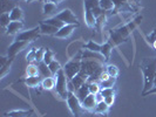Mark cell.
Instances as JSON below:
<instances>
[{
	"mask_svg": "<svg viewBox=\"0 0 156 117\" xmlns=\"http://www.w3.org/2000/svg\"><path fill=\"white\" fill-rule=\"evenodd\" d=\"M154 86H156V74H155V78H154Z\"/></svg>",
	"mask_w": 156,
	"mask_h": 117,
	"instance_id": "50",
	"label": "cell"
},
{
	"mask_svg": "<svg viewBox=\"0 0 156 117\" xmlns=\"http://www.w3.org/2000/svg\"><path fill=\"white\" fill-rule=\"evenodd\" d=\"M26 74H27V76H38V75H40L38 64L30 63L27 66V68H26Z\"/></svg>",
	"mask_w": 156,
	"mask_h": 117,
	"instance_id": "26",
	"label": "cell"
},
{
	"mask_svg": "<svg viewBox=\"0 0 156 117\" xmlns=\"http://www.w3.org/2000/svg\"><path fill=\"white\" fill-rule=\"evenodd\" d=\"M88 78H89V76H88L87 74H85L83 71H80L78 75H75V76L72 78V80H69V81H72L73 86L75 88V91H76L80 87H82L83 84L88 83Z\"/></svg>",
	"mask_w": 156,
	"mask_h": 117,
	"instance_id": "9",
	"label": "cell"
},
{
	"mask_svg": "<svg viewBox=\"0 0 156 117\" xmlns=\"http://www.w3.org/2000/svg\"><path fill=\"white\" fill-rule=\"evenodd\" d=\"M79 27L78 25H65L63 27H61L59 31L56 32L55 36L56 38H60V39H66V38H69L70 34L73 33V31Z\"/></svg>",
	"mask_w": 156,
	"mask_h": 117,
	"instance_id": "11",
	"label": "cell"
},
{
	"mask_svg": "<svg viewBox=\"0 0 156 117\" xmlns=\"http://www.w3.org/2000/svg\"><path fill=\"white\" fill-rule=\"evenodd\" d=\"M14 7H16V6H13V1H12V0H1V9H2V13L11 12Z\"/></svg>",
	"mask_w": 156,
	"mask_h": 117,
	"instance_id": "28",
	"label": "cell"
},
{
	"mask_svg": "<svg viewBox=\"0 0 156 117\" xmlns=\"http://www.w3.org/2000/svg\"><path fill=\"white\" fill-rule=\"evenodd\" d=\"M101 48H102V45L95 42L94 40H89L86 45H85V49L92 50V52H98V53H101Z\"/></svg>",
	"mask_w": 156,
	"mask_h": 117,
	"instance_id": "25",
	"label": "cell"
},
{
	"mask_svg": "<svg viewBox=\"0 0 156 117\" xmlns=\"http://www.w3.org/2000/svg\"><path fill=\"white\" fill-rule=\"evenodd\" d=\"M110 76H109V74L106 71V70H103L101 73V75H100V77H99V82H102V81H106V80H108Z\"/></svg>",
	"mask_w": 156,
	"mask_h": 117,
	"instance_id": "42",
	"label": "cell"
},
{
	"mask_svg": "<svg viewBox=\"0 0 156 117\" xmlns=\"http://www.w3.org/2000/svg\"><path fill=\"white\" fill-rule=\"evenodd\" d=\"M82 60H94V61H99L101 63H105L106 60L103 57V55L101 53H98V52H92V50H88V49H83L82 52Z\"/></svg>",
	"mask_w": 156,
	"mask_h": 117,
	"instance_id": "10",
	"label": "cell"
},
{
	"mask_svg": "<svg viewBox=\"0 0 156 117\" xmlns=\"http://www.w3.org/2000/svg\"><path fill=\"white\" fill-rule=\"evenodd\" d=\"M39 1H41V2H47V1H49V0H39Z\"/></svg>",
	"mask_w": 156,
	"mask_h": 117,
	"instance_id": "51",
	"label": "cell"
},
{
	"mask_svg": "<svg viewBox=\"0 0 156 117\" xmlns=\"http://www.w3.org/2000/svg\"><path fill=\"white\" fill-rule=\"evenodd\" d=\"M106 71L109 74V76L112 77H117L119 76V68H117L115 64H108L107 67H106Z\"/></svg>",
	"mask_w": 156,
	"mask_h": 117,
	"instance_id": "30",
	"label": "cell"
},
{
	"mask_svg": "<svg viewBox=\"0 0 156 117\" xmlns=\"http://www.w3.org/2000/svg\"><path fill=\"white\" fill-rule=\"evenodd\" d=\"M23 28V21H11V23L8 25V27H7V34L8 35L19 34Z\"/></svg>",
	"mask_w": 156,
	"mask_h": 117,
	"instance_id": "13",
	"label": "cell"
},
{
	"mask_svg": "<svg viewBox=\"0 0 156 117\" xmlns=\"http://www.w3.org/2000/svg\"><path fill=\"white\" fill-rule=\"evenodd\" d=\"M38 67H39V71H40V75L42 76V77H51V76H53V74H52V71L49 69V67H48V64H46L45 62H40L38 63Z\"/></svg>",
	"mask_w": 156,
	"mask_h": 117,
	"instance_id": "22",
	"label": "cell"
},
{
	"mask_svg": "<svg viewBox=\"0 0 156 117\" xmlns=\"http://www.w3.org/2000/svg\"><path fill=\"white\" fill-rule=\"evenodd\" d=\"M100 6V0H85V8L93 9Z\"/></svg>",
	"mask_w": 156,
	"mask_h": 117,
	"instance_id": "36",
	"label": "cell"
},
{
	"mask_svg": "<svg viewBox=\"0 0 156 117\" xmlns=\"http://www.w3.org/2000/svg\"><path fill=\"white\" fill-rule=\"evenodd\" d=\"M100 7L106 12H109L115 6H114V2L112 0H100Z\"/></svg>",
	"mask_w": 156,
	"mask_h": 117,
	"instance_id": "29",
	"label": "cell"
},
{
	"mask_svg": "<svg viewBox=\"0 0 156 117\" xmlns=\"http://www.w3.org/2000/svg\"><path fill=\"white\" fill-rule=\"evenodd\" d=\"M46 48H38L37 55H35V61L38 63L44 62V57H45V54H46Z\"/></svg>",
	"mask_w": 156,
	"mask_h": 117,
	"instance_id": "35",
	"label": "cell"
},
{
	"mask_svg": "<svg viewBox=\"0 0 156 117\" xmlns=\"http://www.w3.org/2000/svg\"><path fill=\"white\" fill-rule=\"evenodd\" d=\"M51 2H53V4H55V5H58V4H60V2H62L63 0H49Z\"/></svg>",
	"mask_w": 156,
	"mask_h": 117,
	"instance_id": "47",
	"label": "cell"
},
{
	"mask_svg": "<svg viewBox=\"0 0 156 117\" xmlns=\"http://www.w3.org/2000/svg\"><path fill=\"white\" fill-rule=\"evenodd\" d=\"M92 12H93L94 16H95L96 19H98V18H100L102 14H106V11H103V9L100 7V6H99V7L93 8V9H92Z\"/></svg>",
	"mask_w": 156,
	"mask_h": 117,
	"instance_id": "41",
	"label": "cell"
},
{
	"mask_svg": "<svg viewBox=\"0 0 156 117\" xmlns=\"http://www.w3.org/2000/svg\"><path fill=\"white\" fill-rule=\"evenodd\" d=\"M13 59H14V57H9V60L7 61V63L1 67V78L5 77V75L9 71V67H11V64L13 62Z\"/></svg>",
	"mask_w": 156,
	"mask_h": 117,
	"instance_id": "37",
	"label": "cell"
},
{
	"mask_svg": "<svg viewBox=\"0 0 156 117\" xmlns=\"http://www.w3.org/2000/svg\"><path fill=\"white\" fill-rule=\"evenodd\" d=\"M11 16H9V13H2L1 15H0V25L2 26V27H6L7 28L8 25L11 23Z\"/></svg>",
	"mask_w": 156,
	"mask_h": 117,
	"instance_id": "32",
	"label": "cell"
},
{
	"mask_svg": "<svg viewBox=\"0 0 156 117\" xmlns=\"http://www.w3.org/2000/svg\"><path fill=\"white\" fill-rule=\"evenodd\" d=\"M115 82H116V77H112V76H110L108 80H106V81H102V82H100L101 89H103V88H114V84H115Z\"/></svg>",
	"mask_w": 156,
	"mask_h": 117,
	"instance_id": "31",
	"label": "cell"
},
{
	"mask_svg": "<svg viewBox=\"0 0 156 117\" xmlns=\"http://www.w3.org/2000/svg\"><path fill=\"white\" fill-rule=\"evenodd\" d=\"M67 104L68 108L70 109L72 114L74 117H80L82 115V112L85 111V109L82 108V103L80 102V100L78 98V96L75 95V93H68V97H67Z\"/></svg>",
	"mask_w": 156,
	"mask_h": 117,
	"instance_id": "5",
	"label": "cell"
},
{
	"mask_svg": "<svg viewBox=\"0 0 156 117\" xmlns=\"http://www.w3.org/2000/svg\"><path fill=\"white\" fill-rule=\"evenodd\" d=\"M128 2H129L130 5H133V4H135V5H140L141 0H128Z\"/></svg>",
	"mask_w": 156,
	"mask_h": 117,
	"instance_id": "46",
	"label": "cell"
},
{
	"mask_svg": "<svg viewBox=\"0 0 156 117\" xmlns=\"http://www.w3.org/2000/svg\"><path fill=\"white\" fill-rule=\"evenodd\" d=\"M5 117H11V116H8L7 114H6V112H5Z\"/></svg>",
	"mask_w": 156,
	"mask_h": 117,
	"instance_id": "52",
	"label": "cell"
},
{
	"mask_svg": "<svg viewBox=\"0 0 156 117\" xmlns=\"http://www.w3.org/2000/svg\"><path fill=\"white\" fill-rule=\"evenodd\" d=\"M37 50H38V48H32L31 50L27 53V55H26V60H27V62L33 63L34 61H35V55H37Z\"/></svg>",
	"mask_w": 156,
	"mask_h": 117,
	"instance_id": "38",
	"label": "cell"
},
{
	"mask_svg": "<svg viewBox=\"0 0 156 117\" xmlns=\"http://www.w3.org/2000/svg\"><path fill=\"white\" fill-rule=\"evenodd\" d=\"M83 52V50H82ZM82 52L79 55H75L70 61L65 64L63 70L67 75L68 80H72L75 75H78L79 73L81 71V62H82Z\"/></svg>",
	"mask_w": 156,
	"mask_h": 117,
	"instance_id": "4",
	"label": "cell"
},
{
	"mask_svg": "<svg viewBox=\"0 0 156 117\" xmlns=\"http://www.w3.org/2000/svg\"><path fill=\"white\" fill-rule=\"evenodd\" d=\"M41 88L45 90H52L55 88V77L51 76V77H45L41 81Z\"/></svg>",
	"mask_w": 156,
	"mask_h": 117,
	"instance_id": "19",
	"label": "cell"
},
{
	"mask_svg": "<svg viewBox=\"0 0 156 117\" xmlns=\"http://www.w3.org/2000/svg\"><path fill=\"white\" fill-rule=\"evenodd\" d=\"M153 94H156V86H154L150 90H148L147 93H144L142 96H148V95H153Z\"/></svg>",
	"mask_w": 156,
	"mask_h": 117,
	"instance_id": "45",
	"label": "cell"
},
{
	"mask_svg": "<svg viewBox=\"0 0 156 117\" xmlns=\"http://www.w3.org/2000/svg\"><path fill=\"white\" fill-rule=\"evenodd\" d=\"M95 101H96V103H100V102L105 101V96L102 95L101 91H100V93H98V94H95Z\"/></svg>",
	"mask_w": 156,
	"mask_h": 117,
	"instance_id": "44",
	"label": "cell"
},
{
	"mask_svg": "<svg viewBox=\"0 0 156 117\" xmlns=\"http://www.w3.org/2000/svg\"><path fill=\"white\" fill-rule=\"evenodd\" d=\"M40 26V29H41V34H47V35H55L56 32L59 31L56 27L49 25V23L46 22H41L39 25Z\"/></svg>",
	"mask_w": 156,
	"mask_h": 117,
	"instance_id": "15",
	"label": "cell"
},
{
	"mask_svg": "<svg viewBox=\"0 0 156 117\" xmlns=\"http://www.w3.org/2000/svg\"><path fill=\"white\" fill-rule=\"evenodd\" d=\"M55 77V89L58 95L62 98V100H67L68 97V78L65 73L63 68L59 70L54 75Z\"/></svg>",
	"mask_w": 156,
	"mask_h": 117,
	"instance_id": "3",
	"label": "cell"
},
{
	"mask_svg": "<svg viewBox=\"0 0 156 117\" xmlns=\"http://www.w3.org/2000/svg\"><path fill=\"white\" fill-rule=\"evenodd\" d=\"M54 16H56L59 20H61L66 25H78V26L80 25L78 18L74 15V13L70 11L69 8H66V9H63L61 12L56 13Z\"/></svg>",
	"mask_w": 156,
	"mask_h": 117,
	"instance_id": "7",
	"label": "cell"
},
{
	"mask_svg": "<svg viewBox=\"0 0 156 117\" xmlns=\"http://www.w3.org/2000/svg\"><path fill=\"white\" fill-rule=\"evenodd\" d=\"M141 70L143 73V77H144V87H143V91L142 95L147 93L154 87V78L156 74V57L155 59H144L143 62L141 64Z\"/></svg>",
	"mask_w": 156,
	"mask_h": 117,
	"instance_id": "2",
	"label": "cell"
},
{
	"mask_svg": "<svg viewBox=\"0 0 156 117\" xmlns=\"http://www.w3.org/2000/svg\"><path fill=\"white\" fill-rule=\"evenodd\" d=\"M101 93L105 97H107V96H115V89L114 88H103V89H101Z\"/></svg>",
	"mask_w": 156,
	"mask_h": 117,
	"instance_id": "40",
	"label": "cell"
},
{
	"mask_svg": "<svg viewBox=\"0 0 156 117\" xmlns=\"http://www.w3.org/2000/svg\"><path fill=\"white\" fill-rule=\"evenodd\" d=\"M9 16L12 21H23V11L20 7H14L9 12Z\"/></svg>",
	"mask_w": 156,
	"mask_h": 117,
	"instance_id": "17",
	"label": "cell"
},
{
	"mask_svg": "<svg viewBox=\"0 0 156 117\" xmlns=\"http://www.w3.org/2000/svg\"><path fill=\"white\" fill-rule=\"evenodd\" d=\"M108 111H109V105L105 101L98 103L95 109H94L95 114H100V115H106V114H108Z\"/></svg>",
	"mask_w": 156,
	"mask_h": 117,
	"instance_id": "23",
	"label": "cell"
},
{
	"mask_svg": "<svg viewBox=\"0 0 156 117\" xmlns=\"http://www.w3.org/2000/svg\"><path fill=\"white\" fill-rule=\"evenodd\" d=\"M32 116V115H30V116H26V117H31Z\"/></svg>",
	"mask_w": 156,
	"mask_h": 117,
	"instance_id": "53",
	"label": "cell"
},
{
	"mask_svg": "<svg viewBox=\"0 0 156 117\" xmlns=\"http://www.w3.org/2000/svg\"><path fill=\"white\" fill-rule=\"evenodd\" d=\"M88 84H89V91H90V94L95 95V94L101 91L100 82H90V83H88Z\"/></svg>",
	"mask_w": 156,
	"mask_h": 117,
	"instance_id": "33",
	"label": "cell"
},
{
	"mask_svg": "<svg viewBox=\"0 0 156 117\" xmlns=\"http://www.w3.org/2000/svg\"><path fill=\"white\" fill-rule=\"evenodd\" d=\"M89 94H90V91H89V84H88V83L83 84L82 87H80L78 90L75 91V95L78 96V98L80 100V102H81V103L83 102V100L86 98Z\"/></svg>",
	"mask_w": 156,
	"mask_h": 117,
	"instance_id": "16",
	"label": "cell"
},
{
	"mask_svg": "<svg viewBox=\"0 0 156 117\" xmlns=\"http://www.w3.org/2000/svg\"><path fill=\"white\" fill-rule=\"evenodd\" d=\"M105 102L108 104V105H113L114 104V102H115V96H107V97H105Z\"/></svg>",
	"mask_w": 156,
	"mask_h": 117,
	"instance_id": "43",
	"label": "cell"
},
{
	"mask_svg": "<svg viewBox=\"0 0 156 117\" xmlns=\"http://www.w3.org/2000/svg\"><path fill=\"white\" fill-rule=\"evenodd\" d=\"M48 67H49V69H51V71H52L53 76H54V75L58 73V71H59V70L61 69V64L58 62L56 60H53L52 62L48 64Z\"/></svg>",
	"mask_w": 156,
	"mask_h": 117,
	"instance_id": "34",
	"label": "cell"
},
{
	"mask_svg": "<svg viewBox=\"0 0 156 117\" xmlns=\"http://www.w3.org/2000/svg\"><path fill=\"white\" fill-rule=\"evenodd\" d=\"M41 34V29H40V26L38 27H34L30 31H25L20 32L19 34H16V41H26V42H31L37 40Z\"/></svg>",
	"mask_w": 156,
	"mask_h": 117,
	"instance_id": "6",
	"label": "cell"
},
{
	"mask_svg": "<svg viewBox=\"0 0 156 117\" xmlns=\"http://www.w3.org/2000/svg\"><path fill=\"white\" fill-rule=\"evenodd\" d=\"M26 2H33V1H37V0H25Z\"/></svg>",
	"mask_w": 156,
	"mask_h": 117,
	"instance_id": "49",
	"label": "cell"
},
{
	"mask_svg": "<svg viewBox=\"0 0 156 117\" xmlns=\"http://www.w3.org/2000/svg\"><path fill=\"white\" fill-rule=\"evenodd\" d=\"M141 20H142V15L137 16L134 21L129 22L128 25H126V26L121 27V28H119L116 31H112L110 32L109 42L113 46H117V45H120V43H122V42H126L128 35L133 32V29L139 25V22H140Z\"/></svg>",
	"mask_w": 156,
	"mask_h": 117,
	"instance_id": "1",
	"label": "cell"
},
{
	"mask_svg": "<svg viewBox=\"0 0 156 117\" xmlns=\"http://www.w3.org/2000/svg\"><path fill=\"white\" fill-rule=\"evenodd\" d=\"M53 60H54V52H52L51 49L47 48L46 54H45V57H44V62L46 63V64H49Z\"/></svg>",
	"mask_w": 156,
	"mask_h": 117,
	"instance_id": "39",
	"label": "cell"
},
{
	"mask_svg": "<svg viewBox=\"0 0 156 117\" xmlns=\"http://www.w3.org/2000/svg\"><path fill=\"white\" fill-rule=\"evenodd\" d=\"M113 48H114V46L110 43L109 41H107L106 43H103V45H102L101 54L103 55V57H105L106 62L110 59V54H112V52H113Z\"/></svg>",
	"mask_w": 156,
	"mask_h": 117,
	"instance_id": "18",
	"label": "cell"
},
{
	"mask_svg": "<svg viewBox=\"0 0 156 117\" xmlns=\"http://www.w3.org/2000/svg\"><path fill=\"white\" fill-rule=\"evenodd\" d=\"M6 114L11 117H26L33 115V110H13V111H9Z\"/></svg>",
	"mask_w": 156,
	"mask_h": 117,
	"instance_id": "24",
	"label": "cell"
},
{
	"mask_svg": "<svg viewBox=\"0 0 156 117\" xmlns=\"http://www.w3.org/2000/svg\"><path fill=\"white\" fill-rule=\"evenodd\" d=\"M85 21H86L88 27L95 28V26H96V18L94 16L92 9H89V8H85Z\"/></svg>",
	"mask_w": 156,
	"mask_h": 117,
	"instance_id": "14",
	"label": "cell"
},
{
	"mask_svg": "<svg viewBox=\"0 0 156 117\" xmlns=\"http://www.w3.org/2000/svg\"><path fill=\"white\" fill-rule=\"evenodd\" d=\"M58 11V5H55L51 1H47L44 4V14L45 15H52V14H55Z\"/></svg>",
	"mask_w": 156,
	"mask_h": 117,
	"instance_id": "20",
	"label": "cell"
},
{
	"mask_svg": "<svg viewBox=\"0 0 156 117\" xmlns=\"http://www.w3.org/2000/svg\"><path fill=\"white\" fill-rule=\"evenodd\" d=\"M96 101H95V95L93 94H89L86 98L82 102V108L86 110V111H94L95 107H96Z\"/></svg>",
	"mask_w": 156,
	"mask_h": 117,
	"instance_id": "12",
	"label": "cell"
},
{
	"mask_svg": "<svg viewBox=\"0 0 156 117\" xmlns=\"http://www.w3.org/2000/svg\"><path fill=\"white\" fill-rule=\"evenodd\" d=\"M153 47L156 49V40H154V41H153Z\"/></svg>",
	"mask_w": 156,
	"mask_h": 117,
	"instance_id": "48",
	"label": "cell"
},
{
	"mask_svg": "<svg viewBox=\"0 0 156 117\" xmlns=\"http://www.w3.org/2000/svg\"><path fill=\"white\" fill-rule=\"evenodd\" d=\"M45 22L46 23H49V25H52V26H54V27H56L58 29H60L61 27H63L66 23L62 22L61 20H59L56 16H52V18H49V19H47V20H45Z\"/></svg>",
	"mask_w": 156,
	"mask_h": 117,
	"instance_id": "27",
	"label": "cell"
},
{
	"mask_svg": "<svg viewBox=\"0 0 156 117\" xmlns=\"http://www.w3.org/2000/svg\"><path fill=\"white\" fill-rule=\"evenodd\" d=\"M41 78H40V75L38 76H27L25 78V83L27 87H31V88H35L39 84H41Z\"/></svg>",
	"mask_w": 156,
	"mask_h": 117,
	"instance_id": "21",
	"label": "cell"
},
{
	"mask_svg": "<svg viewBox=\"0 0 156 117\" xmlns=\"http://www.w3.org/2000/svg\"><path fill=\"white\" fill-rule=\"evenodd\" d=\"M30 42H26V41H14L11 46L8 47L7 55L8 57H14L19 52H23L26 47L28 46Z\"/></svg>",
	"mask_w": 156,
	"mask_h": 117,
	"instance_id": "8",
	"label": "cell"
}]
</instances>
